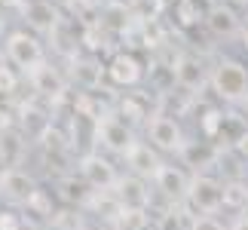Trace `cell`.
Masks as SVG:
<instances>
[{
	"mask_svg": "<svg viewBox=\"0 0 248 230\" xmlns=\"http://www.w3.org/2000/svg\"><path fill=\"white\" fill-rule=\"evenodd\" d=\"M6 31V9H3V3H0V34Z\"/></svg>",
	"mask_w": 248,
	"mask_h": 230,
	"instance_id": "obj_26",
	"label": "cell"
},
{
	"mask_svg": "<svg viewBox=\"0 0 248 230\" xmlns=\"http://www.w3.org/2000/svg\"><path fill=\"white\" fill-rule=\"evenodd\" d=\"M184 206L193 215H221L224 212V178L215 172H193Z\"/></svg>",
	"mask_w": 248,
	"mask_h": 230,
	"instance_id": "obj_4",
	"label": "cell"
},
{
	"mask_svg": "<svg viewBox=\"0 0 248 230\" xmlns=\"http://www.w3.org/2000/svg\"><path fill=\"white\" fill-rule=\"evenodd\" d=\"M147 77V65L135 49H117L104 62V80L110 89H138Z\"/></svg>",
	"mask_w": 248,
	"mask_h": 230,
	"instance_id": "obj_6",
	"label": "cell"
},
{
	"mask_svg": "<svg viewBox=\"0 0 248 230\" xmlns=\"http://www.w3.org/2000/svg\"><path fill=\"white\" fill-rule=\"evenodd\" d=\"M86 230H117V227H104V224H89Z\"/></svg>",
	"mask_w": 248,
	"mask_h": 230,
	"instance_id": "obj_30",
	"label": "cell"
},
{
	"mask_svg": "<svg viewBox=\"0 0 248 230\" xmlns=\"http://www.w3.org/2000/svg\"><path fill=\"white\" fill-rule=\"evenodd\" d=\"M40 187L37 178L28 169L16 166V169H0V199L9 209H25V203L34 197V190Z\"/></svg>",
	"mask_w": 248,
	"mask_h": 230,
	"instance_id": "obj_12",
	"label": "cell"
},
{
	"mask_svg": "<svg viewBox=\"0 0 248 230\" xmlns=\"http://www.w3.org/2000/svg\"><path fill=\"white\" fill-rule=\"evenodd\" d=\"M224 3H230V6H245V9H248V0H224Z\"/></svg>",
	"mask_w": 248,
	"mask_h": 230,
	"instance_id": "obj_29",
	"label": "cell"
},
{
	"mask_svg": "<svg viewBox=\"0 0 248 230\" xmlns=\"http://www.w3.org/2000/svg\"><path fill=\"white\" fill-rule=\"evenodd\" d=\"M242 37H245V40H248V9H245V13H242Z\"/></svg>",
	"mask_w": 248,
	"mask_h": 230,
	"instance_id": "obj_27",
	"label": "cell"
},
{
	"mask_svg": "<svg viewBox=\"0 0 248 230\" xmlns=\"http://www.w3.org/2000/svg\"><path fill=\"white\" fill-rule=\"evenodd\" d=\"M135 138H138V132L126 126L117 114H108V117H101L98 123L92 126V141H95V148L104 150L108 157H126V150L135 145Z\"/></svg>",
	"mask_w": 248,
	"mask_h": 230,
	"instance_id": "obj_7",
	"label": "cell"
},
{
	"mask_svg": "<svg viewBox=\"0 0 248 230\" xmlns=\"http://www.w3.org/2000/svg\"><path fill=\"white\" fill-rule=\"evenodd\" d=\"M25 150H28V135H25L18 126L0 132V169H16V166H22Z\"/></svg>",
	"mask_w": 248,
	"mask_h": 230,
	"instance_id": "obj_18",
	"label": "cell"
},
{
	"mask_svg": "<svg viewBox=\"0 0 248 230\" xmlns=\"http://www.w3.org/2000/svg\"><path fill=\"white\" fill-rule=\"evenodd\" d=\"M46 230H55V227H46Z\"/></svg>",
	"mask_w": 248,
	"mask_h": 230,
	"instance_id": "obj_33",
	"label": "cell"
},
{
	"mask_svg": "<svg viewBox=\"0 0 248 230\" xmlns=\"http://www.w3.org/2000/svg\"><path fill=\"white\" fill-rule=\"evenodd\" d=\"M68 80L77 83L83 92L101 89V83H108V80H104V62L95 52H77V55H71Z\"/></svg>",
	"mask_w": 248,
	"mask_h": 230,
	"instance_id": "obj_15",
	"label": "cell"
},
{
	"mask_svg": "<svg viewBox=\"0 0 248 230\" xmlns=\"http://www.w3.org/2000/svg\"><path fill=\"white\" fill-rule=\"evenodd\" d=\"M199 3H202L205 9H212V6H217V3H224V0H199Z\"/></svg>",
	"mask_w": 248,
	"mask_h": 230,
	"instance_id": "obj_28",
	"label": "cell"
},
{
	"mask_svg": "<svg viewBox=\"0 0 248 230\" xmlns=\"http://www.w3.org/2000/svg\"><path fill=\"white\" fill-rule=\"evenodd\" d=\"M18 86H22V74H18L13 65L0 68V101H6V99H13V95H18Z\"/></svg>",
	"mask_w": 248,
	"mask_h": 230,
	"instance_id": "obj_22",
	"label": "cell"
},
{
	"mask_svg": "<svg viewBox=\"0 0 248 230\" xmlns=\"http://www.w3.org/2000/svg\"><path fill=\"white\" fill-rule=\"evenodd\" d=\"M169 68H171V89L184 92L190 99L202 92L208 86V77H212V65L193 52H178Z\"/></svg>",
	"mask_w": 248,
	"mask_h": 230,
	"instance_id": "obj_5",
	"label": "cell"
},
{
	"mask_svg": "<svg viewBox=\"0 0 248 230\" xmlns=\"http://www.w3.org/2000/svg\"><path fill=\"white\" fill-rule=\"evenodd\" d=\"M6 65H9L6 62V52H3V46H0V68H6Z\"/></svg>",
	"mask_w": 248,
	"mask_h": 230,
	"instance_id": "obj_31",
	"label": "cell"
},
{
	"mask_svg": "<svg viewBox=\"0 0 248 230\" xmlns=\"http://www.w3.org/2000/svg\"><path fill=\"white\" fill-rule=\"evenodd\" d=\"M154 184L138 175H129V172H123L120 181L113 184V194H117L123 212H150V206H154Z\"/></svg>",
	"mask_w": 248,
	"mask_h": 230,
	"instance_id": "obj_13",
	"label": "cell"
},
{
	"mask_svg": "<svg viewBox=\"0 0 248 230\" xmlns=\"http://www.w3.org/2000/svg\"><path fill=\"white\" fill-rule=\"evenodd\" d=\"M28 86L34 89V99H43L46 104H52V101H62L64 95H68V74H64L62 68H55V65L46 59L40 68H34L31 74L25 77Z\"/></svg>",
	"mask_w": 248,
	"mask_h": 230,
	"instance_id": "obj_10",
	"label": "cell"
},
{
	"mask_svg": "<svg viewBox=\"0 0 248 230\" xmlns=\"http://www.w3.org/2000/svg\"><path fill=\"white\" fill-rule=\"evenodd\" d=\"M190 230H227V224L221 221L217 215H196Z\"/></svg>",
	"mask_w": 248,
	"mask_h": 230,
	"instance_id": "obj_23",
	"label": "cell"
},
{
	"mask_svg": "<svg viewBox=\"0 0 248 230\" xmlns=\"http://www.w3.org/2000/svg\"><path fill=\"white\" fill-rule=\"evenodd\" d=\"M227 123H230V114H227L221 104H205V108H199V135H202V141H208V145L224 138Z\"/></svg>",
	"mask_w": 248,
	"mask_h": 230,
	"instance_id": "obj_19",
	"label": "cell"
},
{
	"mask_svg": "<svg viewBox=\"0 0 248 230\" xmlns=\"http://www.w3.org/2000/svg\"><path fill=\"white\" fill-rule=\"evenodd\" d=\"M123 163H126V172H129V175H138V178H144V181H154L156 169L163 166V153L150 145V141L135 138V145L126 150Z\"/></svg>",
	"mask_w": 248,
	"mask_h": 230,
	"instance_id": "obj_16",
	"label": "cell"
},
{
	"mask_svg": "<svg viewBox=\"0 0 248 230\" xmlns=\"http://www.w3.org/2000/svg\"><path fill=\"white\" fill-rule=\"evenodd\" d=\"M205 13L208 9L199 0H171V18L181 31H193V28L205 25Z\"/></svg>",
	"mask_w": 248,
	"mask_h": 230,
	"instance_id": "obj_20",
	"label": "cell"
},
{
	"mask_svg": "<svg viewBox=\"0 0 248 230\" xmlns=\"http://www.w3.org/2000/svg\"><path fill=\"white\" fill-rule=\"evenodd\" d=\"M224 212L230 218L248 212V178H224Z\"/></svg>",
	"mask_w": 248,
	"mask_h": 230,
	"instance_id": "obj_21",
	"label": "cell"
},
{
	"mask_svg": "<svg viewBox=\"0 0 248 230\" xmlns=\"http://www.w3.org/2000/svg\"><path fill=\"white\" fill-rule=\"evenodd\" d=\"M227 230H248V212H242V215H233L230 221H227Z\"/></svg>",
	"mask_w": 248,
	"mask_h": 230,
	"instance_id": "obj_25",
	"label": "cell"
},
{
	"mask_svg": "<svg viewBox=\"0 0 248 230\" xmlns=\"http://www.w3.org/2000/svg\"><path fill=\"white\" fill-rule=\"evenodd\" d=\"M3 52H6V62L22 77H28L34 68H40V65L49 59L43 37H37L34 31H28V28H9L3 34Z\"/></svg>",
	"mask_w": 248,
	"mask_h": 230,
	"instance_id": "obj_2",
	"label": "cell"
},
{
	"mask_svg": "<svg viewBox=\"0 0 248 230\" xmlns=\"http://www.w3.org/2000/svg\"><path fill=\"white\" fill-rule=\"evenodd\" d=\"M233 150L239 153L242 160H248V129H242L239 135H236V141H233Z\"/></svg>",
	"mask_w": 248,
	"mask_h": 230,
	"instance_id": "obj_24",
	"label": "cell"
},
{
	"mask_svg": "<svg viewBox=\"0 0 248 230\" xmlns=\"http://www.w3.org/2000/svg\"><path fill=\"white\" fill-rule=\"evenodd\" d=\"M144 141H150L163 157H181L187 148V135H184V123L178 114L156 108V114L147 120L144 126Z\"/></svg>",
	"mask_w": 248,
	"mask_h": 230,
	"instance_id": "obj_3",
	"label": "cell"
},
{
	"mask_svg": "<svg viewBox=\"0 0 248 230\" xmlns=\"http://www.w3.org/2000/svg\"><path fill=\"white\" fill-rule=\"evenodd\" d=\"M77 175H80L92 190H113V184L120 181L123 172L117 169L113 157H108L104 150L95 148V150L80 153V160H77Z\"/></svg>",
	"mask_w": 248,
	"mask_h": 230,
	"instance_id": "obj_8",
	"label": "cell"
},
{
	"mask_svg": "<svg viewBox=\"0 0 248 230\" xmlns=\"http://www.w3.org/2000/svg\"><path fill=\"white\" fill-rule=\"evenodd\" d=\"M208 89L215 92V101L227 104V108L248 104V65L233 55H217L212 62Z\"/></svg>",
	"mask_w": 248,
	"mask_h": 230,
	"instance_id": "obj_1",
	"label": "cell"
},
{
	"mask_svg": "<svg viewBox=\"0 0 248 230\" xmlns=\"http://www.w3.org/2000/svg\"><path fill=\"white\" fill-rule=\"evenodd\" d=\"M113 114L126 123V126L132 129H144L147 126V120L156 114V108L150 104V99L144 92H120L117 99H113Z\"/></svg>",
	"mask_w": 248,
	"mask_h": 230,
	"instance_id": "obj_14",
	"label": "cell"
},
{
	"mask_svg": "<svg viewBox=\"0 0 248 230\" xmlns=\"http://www.w3.org/2000/svg\"><path fill=\"white\" fill-rule=\"evenodd\" d=\"M59 6H71V3H77V0H55Z\"/></svg>",
	"mask_w": 248,
	"mask_h": 230,
	"instance_id": "obj_32",
	"label": "cell"
},
{
	"mask_svg": "<svg viewBox=\"0 0 248 230\" xmlns=\"http://www.w3.org/2000/svg\"><path fill=\"white\" fill-rule=\"evenodd\" d=\"M62 6L55 0H22V22L28 31H34L37 37L55 34V28L62 25Z\"/></svg>",
	"mask_w": 248,
	"mask_h": 230,
	"instance_id": "obj_11",
	"label": "cell"
},
{
	"mask_svg": "<svg viewBox=\"0 0 248 230\" xmlns=\"http://www.w3.org/2000/svg\"><path fill=\"white\" fill-rule=\"evenodd\" d=\"M205 28L215 40H230V37L242 34V16L230 3H217L205 13Z\"/></svg>",
	"mask_w": 248,
	"mask_h": 230,
	"instance_id": "obj_17",
	"label": "cell"
},
{
	"mask_svg": "<svg viewBox=\"0 0 248 230\" xmlns=\"http://www.w3.org/2000/svg\"><path fill=\"white\" fill-rule=\"evenodd\" d=\"M190 178H193V172H187L184 163H169V160H163V166L156 169V175H154L150 184H154V190L166 199L169 206H181L187 199Z\"/></svg>",
	"mask_w": 248,
	"mask_h": 230,
	"instance_id": "obj_9",
	"label": "cell"
}]
</instances>
